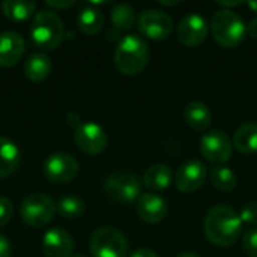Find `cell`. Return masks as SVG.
Segmentation results:
<instances>
[{"label": "cell", "instance_id": "6da1fadb", "mask_svg": "<svg viewBox=\"0 0 257 257\" xmlns=\"http://www.w3.org/2000/svg\"><path fill=\"white\" fill-rule=\"evenodd\" d=\"M203 227L208 241L218 247H230L242 235V221L239 214L226 205L211 208L206 214Z\"/></svg>", "mask_w": 257, "mask_h": 257}, {"label": "cell", "instance_id": "7a4b0ae2", "mask_svg": "<svg viewBox=\"0 0 257 257\" xmlns=\"http://www.w3.org/2000/svg\"><path fill=\"white\" fill-rule=\"evenodd\" d=\"M149 62V47L137 35L123 36L114 51L116 68L125 75L140 74Z\"/></svg>", "mask_w": 257, "mask_h": 257}, {"label": "cell", "instance_id": "3957f363", "mask_svg": "<svg viewBox=\"0 0 257 257\" xmlns=\"http://www.w3.org/2000/svg\"><path fill=\"white\" fill-rule=\"evenodd\" d=\"M211 35L215 42L224 48H235L242 44L247 33V26L242 18L232 9H218L211 18Z\"/></svg>", "mask_w": 257, "mask_h": 257}, {"label": "cell", "instance_id": "277c9868", "mask_svg": "<svg viewBox=\"0 0 257 257\" xmlns=\"http://www.w3.org/2000/svg\"><path fill=\"white\" fill-rule=\"evenodd\" d=\"M30 35L38 48L54 50L60 45L65 36L62 18L51 9L36 12L30 27Z\"/></svg>", "mask_w": 257, "mask_h": 257}, {"label": "cell", "instance_id": "5b68a950", "mask_svg": "<svg viewBox=\"0 0 257 257\" xmlns=\"http://www.w3.org/2000/svg\"><path fill=\"white\" fill-rule=\"evenodd\" d=\"M89 248L93 257H126L128 241L125 235L116 227H99L96 229L89 242Z\"/></svg>", "mask_w": 257, "mask_h": 257}, {"label": "cell", "instance_id": "8992f818", "mask_svg": "<svg viewBox=\"0 0 257 257\" xmlns=\"http://www.w3.org/2000/svg\"><path fill=\"white\" fill-rule=\"evenodd\" d=\"M57 208L53 199L44 193H32L21 203V218L32 227L47 224L56 214Z\"/></svg>", "mask_w": 257, "mask_h": 257}, {"label": "cell", "instance_id": "52a82bcc", "mask_svg": "<svg viewBox=\"0 0 257 257\" xmlns=\"http://www.w3.org/2000/svg\"><path fill=\"white\" fill-rule=\"evenodd\" d=\"M104 190L110 199L119 203H133L142 196L140 179L126 172H116L110 175L104 182Z\"/></svg>", "mask_w": 257, "mask_h": 257}, {"label": "cell", "instance_id": "ba28073f", "mask_svg": "<svg viewBox=\"0 0 257 257\" xmlns=\"http://www.w3.org/2000/svg\"><path fill=\"white\" fill-rule=\"evenodd\" d=\"M200 152L212 164H224L230 160L233 152V142L224 131L214 130L200 139Z\"/></svg>", "mask_w": 257, "mask_h": 257}, {"label": "cell", "instance_id": "9c48e42d", "mask_svg": "<svg viewBox=\"0 0 257 257\" xmlns=\"http://www.w3.org/2000/svg\"><path fill=\"white\" fill-rule=\"evenodd\" d=\"M137 26L142 35L154 41L167 39L173 30V20L169 14L158 9H146L137 18Z\"/></svg>", "mask_w": 257, "mask_h": 257}, {"label": "cell", "instance_id": "30bf717a", "mask_svg": "<svg viewBox=\"0 0 257 257\" xmlns=\"http://www.w3.org/2000/svg\"><path fill=\"white\" fill-rule=\"evenodd\" d=\"M78 161L66 152H54L44 161V175L54 184L71 182L78 175Z\"/></svg>", "mask_w": 257, "mask_h": 257}, {"label": "cell", "instance_id": "8fae6325", "mask_svg": "<svg viewBox=\"0 0 257 257\" xmlns=\"http://www.w3.org/2000/svg\"><path fill=\"white\" fill-rule=\"evenodd\" d=\"M206 178H208L206 166L199 160H190L178 169L175 175V184L181 193L191 194L202 188Z\"/></svg>", "mask_w": 257, "mask_h": 257}, {"label": "cell", "instance_id": "7c38bea8", "mask_svg": "<svg viewBox=\"0 0 257 257\" xmlns=\"http://www.w3.org/2000/svg\"><path fill=\"white\" fill-rule=\"evenodd\" d=\"M75 143L80 151L89 154V155H98L107 148V134L95 122H84L81 123L75 133H74Z\"/></svg>", "mask_w": 257, "mask_h": 257}, {"label": "cell", "instance_id": "4fadbf2b", "mask_svg": "<svg viewBox=\"0 0 257 257\" xmlns=\"http://www.w3.org/2000/svg\"><path fill=\"white\" fill-rule=\"evenodd\" d=\"M208 32L209 26L206 20L199 14L185 15L176 27V36L179 42L185 47L200 45L208 38Z\"/></svg>", "mask_w": 257, "mask_h": 257}, {"label": "cell", "instance_id": "5bb4252c", "mask_svg": "<svg viewBox=\"0 0 257 257\" xmlns=\"http://www.w3.org/2000/svg\"><path fill=\"white\" fill-rule=\"evenodd\" d=\"M42 248L48 257H71L74 250V241L65 229L51 227L44 233Z\"/></svg>", "mask_w": 257, "mask_h": 257}, {"label": "cell", "instance_id": "9a60e30c", "mask_svg": "<svg viewBox=\"0 0 257 257\" xmlns=\"http://www.w3.org/2000/svg\"><path fill=\"white\" fill-rule=\"evenodd\" d=\"M137 214L139 217L149 224H158L167 217L166 200L157 193H145L137 200Z\"/></svg>", "mask_w": 257, "mask_h": 257}, {"label": "cell", "instance_id": "2e32d148", "mask_svg": "<svg viewBox=\"0 0 257 257\" xmlns=\"http://www.w3.org/2000/svg\"><path fill=\"white\" fill-rule=\"evenodd\" d=\"M26 41L24 38L14 32L5 30L0 33V66L15 65L24 54Z\"/></svg>", "mask_w": 257, "mask_h": 257}, {"label": "cell", "instance_id": "e0dca14e", "mask_svg": "<svg viewBox=\"0 0 257 257\" xmlns=\"http://www.w3.org/2000/svg\"><path fill=\"white\" fill-rule=\"evenodd\" d=\"M184 120L191 130L202 133V131H206L209 128L211 120H212V114H211V110L208 108L206 104L199 102V101H193V102L187 104L184 108Z\"/></svg>", "mask_w": 257, "mask_h": 257}, {"label": "cell", "instance_id": "ac0fdd59", "mask_svg": "<svg viewBox=\"0 0 257 257\" xmlns=\"http://www.w3.org/2000/svg\"><path fill=\"white\" fill-rule=\"evenodd\" d=\"M173 181V172L169 166L166 164H152L143 176V184L148 190L152 193L164 191L166 188L170 187Z\"/></svg>", "mask_w": 257, "mask_h": 257}, {"label": "cell", "instance_id": "d6986e66", "mask_svg": "<svg viewBox=\"0 0 257 257\" xmlns=\"http://www.w3.org/2000/svg\"><path fill=\"white\" fill-rule=\"evenodd\" d=\"M20 164V149L8 137H0V178L12 175Z\"/></svg>", "mask_w": 257, "mask_h": 257}, {"label": "cell", "instance_id": "ffe728a7", "mask_svg": "<svg viewBox=\"0 0 257 257\" xmlns=\"http://www.w3.org/2000/svg\"><path fill=\"white\" fill-rule=\"evenodd\" d=\"M51 59L44 53H33L24 62V74L32 81H42L50 75Z\"/></svg>", "mask_w": 257, "mask_h": 257}, {"label": "cell", "instance_id": "44dd1931", "mask_svg": "<svg viewBox=\"0 0 257 257\" xmlns=\"http://www.w3.org/2000/svg\"><path fill=\"white\" fill-rule=\"evenodd\" d=\"M233 146L245 155L257 152V123L247 122L241 125L233 136Z\"/></svg>", "mask_w": 257, "mask_h": 257}, {"label": "cell", "instance_id": "7402d4cb", "mask_svg": "<svg viewBox=\"0 0 257 257\" xmlns=\"http://www.w3.org/2000/svg\"><path fill=\"white\" fill-rule=\"evenodd\" d=\"M77 24H78V29L83 33L95 35L104 26V14L95 6H86L78 12Z\"/></svg>", "mask_w": 257, "mask_h": 257}, {"label": "cell", "instance_id": "603a6c76", "mask_svg": "<svg viewBox=\"0 0 257 257\" xmlns=\"http://www.w3.org/2000/svg\"><path fill=\"white\" fill-rule=\"evenodd\" d=\"M36 3L30 0H5L2 3V11L5 17L14 21H23L27 20L35 14Z\"/></svg>", "mask_w": 257, "mask_h": 257}, {"label": "cell", "instance_id": "cb8c5ba5", "mask_svg": "<svg viewBox=\"0 0 257 257\" xmlns=\"http://www.w3.org/2000/svg\"><path fill=\"white\" fill-rule=\"evenodd\" d=\"M136 11L131 5L120 3L116 5L111 11V23L113 27L119 32H128L134 27L136 24Z\"/></svg>", "mask_w": 257, "mask_h": 257}, {"label": "cell", "instance_id": "d4e9b609", "mask_svg": "<svg viewBox=\"0 0 257 257\" xmlns=\"http://www.w3.org/2000/svg\"><path fill=\"white\" fill-rule=\"evenodd\" d=\"M209 179L212 185L224 193H230L236 187V175L226 166H215L209 172Z\"/></svg>", "mask_w": 257, "mask_h": 257}, {"label": "cell", "instance_id": "484cf974", "mask_svg": "<svg viewBox=\"0 0 257 257\" xmlns=\"http://www.w3.org/2000/svg\"><path fill=\"white\" fill-rule=\"evenodd\" d=\"M56 208L63 218H77L84 212V202L77 196H65L59 200Z\"/></svg>", "mask_w": 257, "mask_h": 257}, {"label": "cell", "instance_id": "4316f807", "mask_svg": "<svg viewBox=\"0 0 257 257\" xmlns=\"http://www.w3.org/2000/svg\"><path fill=\"white\" fill-rule=\"evenodd\" d=\"M242 247L248 257H257V229H250L242 236Z\"/></svg>", "mask_w": 257, "mask_h": 257}, {"label": "cell", "instance_id": "83f0119b", "mask_svg": "<svg viewBox=\"0 0 257 257\" xmlns=\"http://www.w3.org/2000/svg\"><path fill=\"white\" fill-rule=\"evenodd\" d=\"M241 221L242 224L257 226V202H250L241 209Z\"/></svg>", "mask_w": 257, "mask_h": 257}, {"label": "cell", "instance_id": "f1b7e54d", "mask_svg": "<svg viewBox=\"0 0 257 257\" xmlns=\"http://www.w3.org/2000/svg\"><path fill=\"white\" fill-rule=\"evenodd\" d=\"M14 214V205L8 197L0 196V227L8 224V221L12 218Z\"/></svg>", "mask_w": 257, "mask_h": 257}, {"label": "cell", "instance_id": "f546056e", "mask_svg": "<svg viewBox=\"0 0 257 257\" xmlns=\"http://www.w3.org/2000/svg\"><path fill=\"white\" fill-rule=\"evenodd\" d=\"M9 256H11V244H9L8 238L0 233V257Z\"/></svg>", "mask_w": 257, "mask_h": 257}, {"label": "cell", "instance_id": "4dcf8cb0", "mask_svg": "<svg viewBox=\"0 0 257 257\" xmlns=\"http://www.w3.org/2000/svg\"><path fill=\"white\" fill-rule=\"evenodd\" d=\"M75 2L74 0H47V5L51 6V8H59V9H65V8H69L72 6Z\"/></svg>", "mask_w": 257, "mask_h": 257}, {"label": "cell", "instance_id": "1f68e13d", "mask_svg": "<svg viewBox=\"0 0 257 257\" xmlns=\"http://www.w3.org/2000/svg\"><path fill=\"white\" fill-rule=\"evenodd\" d=\"M130 257H158L155 251L149 250V248H139L136 251H133V254Z\"/></svg>", "mask_w": 257, "mask_h": 257}, {"label": "cell", "instance_id": "d6a6232c", "mask_svg": "<svg viewBox=\"0 0 257 257\" xmlns=\"http://www.w3.org/2000/svg\"><path fill=\"white\" fill-rule=\"evenodd\" d=\"M66 119H68V123H69L71 126H75V130L83 123V122H81V119H80V116H78L77 113H74V111L68 113Z\"/></svg>", "mask_w": 257, "mask_h": 257}, {"label": "cell", "instance_id": "836d02e7", "mask_svg": "<svg viewBox=\"0 0 257 257\" xmlns=\"http://www.w3.org/2000/svg\"><path fill=\"white\" fill-rule=\"evenodd\" d=\"M247 33H248L253 39H257V18L250 20V23L247 24Z\"/></svg>", "mask_w": 257, "mask_h": 257}, {"label": "cell", "instance_id": "e575fe53", "mask_svg": "<svg viewBox=\"0 0 257 257\" xmlns=\"http://www.w3.org/2000/svg\"><path fill=\"white\" fill-rule=\"evenodd\" d=\"M223 9H227V8H235V6H239V5H242V2L241 0H236V2H224V0H218L217 2Z\"/></svg>", "mask_w": 257, "mask_h": 257}, {"label": "cell", "instance_id": "d590c367", "mask_svg": "<svg viewBox=\"0 0 257 257\" xmlns=\"http://www.w3.org/2000/svg\"><path fill=\"white\" fill-rule=\"evenodd\" d=\"M119 36H120V32H119V30H116L114 27H113V29H110V30H107V38H108L110 41H120L122 38L119 39Z\"/></svg>", "mask_w": 257, "mask_h": 257}, {"label": "cell", "instance_id": "8d00e7d4", "mask_svg": "<svg viewBox=\"0 0 257 257\" xmlns=\"http://www.w3.org/2000/svg\"><path fill=\"white\" fill-rule=\"evenodd\" d=\"M247 5H248V8H250L254 14H257V0H251V2H248Z\"/></svg>", "mask_w": 257, "mask_h": 257}, {"label": "cell", "instance_id": "74e56055", "mask_svg": "<svg viewBox=\"0 0 257 257\" xmlns=\"http://www.w3.org/2000/svg\"><path fill=\"white\" fill-rule=\"evenodd\" d=\"M160 5H164V6H175V5H179L181 2H164V0H158Z\"/></svg>", "mask_w": 257, "mask_h": 257}, {"label": "cell", "instance_id": "f35d334b", "mask_svg": "<svg viewBox=\"0 0 257 257\" xmlns=\"http://www.w3.org/2000/svg\"><path fill=\"white\" fill-rule=\"evenodd\" d=\"M178 257H200V256H199V254H196V253H193V251H185V253L179 254Z\"/></svg>", "mask_w": 257, "mask_h": 257}, {"label": "cell", "instance_id": "ab89813d", "mask_svg": "<svg viewBox=\"0 0 257 257\" xmlns=\"http://www.w3.org/2000/svg\"><path fill=\"white\" fill-rule=\"evenodd\" d=\"M71 257H86V256H84V254H72Z\"/></svg>", "mask_w": 257, "mask_h": 257}]
</instances>
